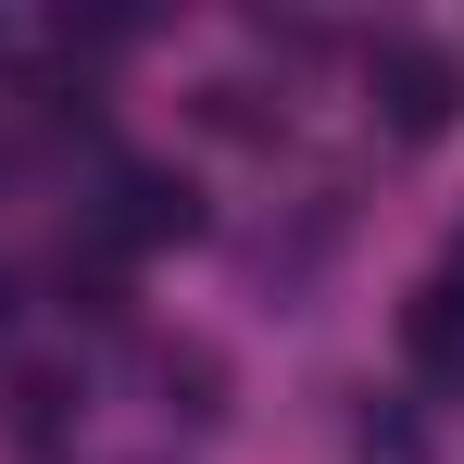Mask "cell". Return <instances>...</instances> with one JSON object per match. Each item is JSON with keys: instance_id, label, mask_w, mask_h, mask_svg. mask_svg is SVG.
<instances>
[{"instance_id": "obj_1", "label": "cell", "mask_w": 464, "mask_h": 464, "mask_svg": "<svg viewBox=\"0 0 464 464\" xmlns=\"http://www.w3.org/2000/svg\"><path fill=\"white\" fill-rule=\"evenodd\" d=\"M364 88H377V126H389V139H440V126L464 113L452 51H427V38H377V51H364Z\"/></svg>"}, {"instance_id": "obj_2", "label": "cell", "mask_w": 464, "mask_h": 464, "mask_svg": "<svg viewBox=\"0 0 464 464\" xmlns=\"http://www.w3.org/2000/svg\"><path fill=\"white\" fill-rule=\"evenodd\" d=\"M201 227V188L176 176V163H113V188H101V251H163V238Z\"/></svg>"}, {"instance_id": "obj_3", "label": "cell", "mask_w": 464, "mask_h": 464, "mask_svg": "<svg viewBox=\"0 0 464 464\" xmlns=\"http://www.w3.org/2000/svg\"><path fill=\"white\" fill-rule=\"evenodd\" d=\"M0 427H13L25 464H63V440H76V389H63V377H13V414H0Z\"/></svg>"}, {"instance_id": "obj_4", "label": "cell", "mask_w": 464, "mask_h": 464, "mask_svg": "<svg viewBox=\"0 0 464 464\" xmlns=\"http://www.w3.org/2000/svg\"><path fill=\"white\" fill-rule=\"evenodd\" d=\"M401 352H414L427 377H464V289H440V276H427V289L401 302Z\"/></svg>"}, {"instance_id": "obj_5", "label": "cell", "mask_w": 464, "mask_h": 464, "mask_svg": "<svg viewBox=\"0 0 464 464\" xmlns=\"http://www.w3.org/2000/svg\"><path fill=\"white\" fill-rule=\"evenodd\" d=\"M151 389H163V414H188V427H214V414H227V364H214L201 339L151 352Z\"/></svg>"}, {"instance_id": "obj_6", "label": "cell", "mask_w": 464, "mask_h": 464, "mask_svg": "<svg viewBox=\"0 0 464 464\" xmlns=\"http://www.w3.org/2000/svg\"><path fill=\"white\" fill-rule=\"evenodd\" d=\"M51 289H63V314L113 326V314H126V251H101V238H88V251H63V276H51Z\"/></svg>"}, {"instance_id": "obj_7", "label": "cell", "mask_w": 464, "mask_h": 464, "mask_svg": "<svg viewBox=\"0 0 464 464\" xmlns=\"http://www.w3.org/2000/svg\"><path fill=\"white\" fill-rule=\"evenodd\" d=\"M201 113H214V126H227V139H276V113H264V101H251V88H201Z\"/></svg>"}, {"instance_id": "obj_8", "label": "cell", "mask_w": 464, "mask_h": 464, "mask_svg": "<svg viewBox=\"0 0 464 464\" xmlns=\"http://www.w3.org/2000/svg\"><path fill=\"white\" fill-rule=\"evenodd\" d=\"M440 289H464V227H452V264H440Z\"/></svg>"}, {"instance_id": "obj_9", "label": "cell", "mask_w": 464, "mask_h": 464, "mask_svg": "<svg viewBox=\"0 0 464 464\" xmlns=\"http://www.w3.org/2000/svg\"><path fill=\"white\" fill-rule=\"evenodd\" d=\"M13 302H25V289H13V276H0V339H13Z\"/></svg>"}]
</instances>
